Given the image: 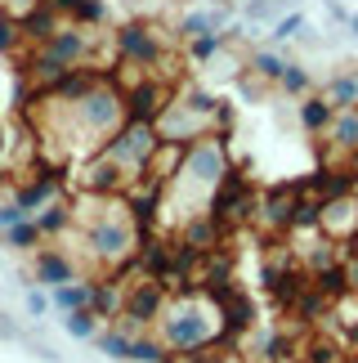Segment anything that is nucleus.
Returning a JSON list of instances; mask_svg holds the SVG:
<instances>
[{
	"instance_id": "nucleus-37",
	"label": "nucleus",
	"mask_w": 358,
	"mask_h": 363,
	"mask_svg": "<svg viewBox=\"0 0 358 363\" xmlns=\"http://www.w3.org/2000/svg\"><path fill=\"white\" fill-rule=\"evenodd\" d=\"M23 305H27V314H32V318H45L50 314V291L45 287H27Z\"/></svg>"
},
{
	"instance_id": "nucleus-41",
	"label": "nucleus",
	"mask_w": 358,
	"mask_h": 363,
	"mask_svg": "<svg viewBox=\"0 0 358 363\" xmlns=\"http://www.w3.org/2000/svg\"><path fill=\"white\" fill-rule=\"evenodd\" d=\"M32 5H40V0H0V9H5V13H13V18H18V13H27Z\"/></svg>"
},
{
	"instance_id": "nucleus-13",
	"label": "nucleus",
	"mask_w": 358,
	"mask_h": 363,
	"mask_svg": "<svg viewBox=\"0 0 358 363\" xmlns=\"http://www.w3.org/2000/svg\"><path fill=\"white\" fill-rule=\"evenodd\" d=\"M54 198H63V175H59V171H40V175L27 179V184L13 189V202H18L27 216H36L40 206L54 202Z\"/></svg>"
},
{
	"instance_id": "nucleus-40",
	"label": "nucleus",
	"mask_w": 358,
	"mask_h": 363,
	"mask_svg": "<svg viewBox=\"0 0 358 363\" xmlns=\"http://www.w3.org/2000/svg\"><path fill=\"white\" fill-rule=\"evenodd\" d=\"M18 337H23V328L13 323V318H9L5 310H0V341H18Z\"/></svg>"
},
{
	"instance_id": "nucleus-25",
	"label": "nucleus",
	"mask_w": 358,
	"mask_h": 363,
	"mask_svg": "<svg viewBox=\"0 0 358 363\" xmlns=\"http://www.w3.org/2000/svg\"><path fill=\"white\" fill-rule=\"evenodd\" d=\"M287 54H278V50H255L251 54V72L260 77V81H273V86H278L282 81V72H287Z\"/></svg>"
},
{
	"instance_id": "nucleus-36",
	"label": "nucleus",
	"mask_w": 358,
	"mask_h": 363,
	"mask_svg": "<svg viewBox=\"0 0 358 363\" xmlns=\"http://www.w3.org/2000/svg\"><path fill=\"white\" fill-rule=\"evenodd\" d=\"M18 45H23L18 18H13V13H5V9H0V54H13Z\"/></svg>"
},
{
	"instance_id": "nucleus-8",
	"label": "nucleus",
	"mask_w": 358,
	"mask_h": 363,
	"mask_svg": "<svg viewBox=\"0 0 358 363\" xmlns=\"http://www.w3.org/2000/svg\"><path fill=\"white\" fill-rule=\"evenodd\" d=\"M112 50H117V59H126L134 67H157L161 59H166V45H161L157 27L153 23H139V18H130V23L117 27Z\"/></svg>"
},
{
	"instance_id": "nucleus-4",
	"label": "nucleus",
	"mask_w": 358,
	"mask_h": 363,
	"mask_svg": "<svg viewBox=\"0 0 358 363\" xmlns=\"http://www.w3.org/2000/svg\"><path fill=\"white\" fill-rule=\"evenodd\" d=\"M206 296H192V301H179L175 310H161L157 328H161V345H171L179 354H197L206 345L219 341L215 332V314L202 305Z\"/></svg>"
},
{
	"instance_id": "nucleus-22",
	"label": "nucleus",
	"mask_w": 358,
	"mask_h": 363,
	"mask_svg": "<svg viewBox=\"0 0 358 363\" xmlns=\"http://www.w3.org/2000/svg\"><path fill=\"white\" fill-rule=\"evenodd\" d=\"M287 9H300V0H242V23H273V18H282Z\"/></svg>"
},
{
	"instance_id": "nucleus-6",
	"label": "nucleus",
	"mask_w": 358,
	"mask_h": 363,
	"mask_svg": "<svg viewBox=\"0 0 358 363\" xmlns=\"http://www.w3.org/2000/svg\"><path fill=\"white\" fill-rule=\"evenodd\" d=\"M179 175L188 179L192 189H202L206 198L215 193V184L229 175V135H202L192 139L179 157Z\"/></svg>"
},
{
	"instance_id": "nucleus-10",
	"label": "nucleus",
	"mask_w": 358,
	"mask_h": 363,
	"mask_svg": "<svg viewBox=\"0 0 358 363\" xmlns=\"http://www.w3.org/2000/svg\"><path fill=\"white\" fill-rule=\"evenodd\" d=\"M121 99H126V121H157L161 108H166L175 94L161 77H139L121 90Z\"/></svg>"
},
{
	"instance_id": "nucleus-23",
	"label": "nucleus",
	"mask_w": 358,
	"mask_h": 363,
	"mask_svg": "<svg viewBox=\"0 0 358 363\" xmlns=\"http://www.w3.org/2000/svg\"><path fill=\"white\" fill-rule=\"evenodd\" d=\"M323 220V198L313 193H291V225L287 229H318Z\"/></svg>"
},
{
	"instance_id": "nucleus-3",
	"label": "nucleus",
	"mask_w": 358,
	"mask_h": 363,
	"mask_svg": "<svg viewBox=\"0 0 358 363\" xmlns=\"http://www.w3.org/2000/svg\"><path fill=\"white\" fill-rule=\"evenodd\" d=\"M161 148H166V144H161V135H157V121H121L117 130L103 139L99 152L112 157L130 179H144L157 166Z\"/></svg>"
},
{
	"instance_id": "nucleus-18",
	"label": "nucleus",
	"mask_w": 358,
	"mask_h": 363,
	"mask_svg": "<svg viewBox=\"0 0 358 363\" xmlns=\"http://www.w3.org/2000/svg\"><path fill=\"white\" fill-rule=\"evenodd\" d=\"M50 305H54V310H63V314L90 310V305H94V283H86V278H72V283L50 287Z\"/></svg>"
},
{
	"instance_id": "nucleus-20",
	"label": "nucleus",
	"mask_w": 358,
	"mask_h": 363,
	"mask_svg": "<svg viewBox=\"0 0 358 363\" xmlns=\"http://www.w3.org/2000/svg\"><path fill=\"white\" fill-rule=\"evenodd\" d=\"M219 238H224V225H219L211 211H202V216H188V220H184V242L202 247V251H211V247H219Z\"/></svg>"
},
{
	"instance_id": "nucleus-15",
	"label": "nucleus",
	"mask_w": 358,
	"mask_h": 363,
	"mask_svg": "<svg viewBox=\"0 0 358 363\" xmlns=\"http://www.w3.org/2000/svg\"><path fill=\"white\" fill-rule=\"evenodd\" d=\"M219 310H224V337L233 341V337H242V332H251V323H255V305H251V296L246 291H238V287H229L224 296H219Z\"/></svg>"
},
{
	"instance_id": "nucleus-29",
	"label": "nucleus",
	"mask_w": 358,
	"mask_h": 363,
	"mask_svg": "<svg viewBox=\"0 0 358 363\" xmlns=\"http://www.w3.org/2000/svg\"><path fill=\"white\" fill-rule=\"evenodd\" d=\"M94 345L112 359V363H130V332H121V328H112V332H103L99 328V337H94Z\"/></svg>"
},
{
	"instance_id": "nucleus-26",
	"label": "nucleus",
	"mask_w": 358,
	"mask_h": 363,
	"mask_svg": "<svg viewBox=\"0 0 358 363\" xmlns=\"http://www.w3.org/2000/svg\"><path fill=\"white\" fill-rule=\"evenodd\" d=\"M327 99L332 108H358V72H336L327 81Z\"/></svg>"
},
{
	"instance_id": "nucleus-44",
	"label": "nucleus",
	"mask_w": 358,
	"mask_h": 363,
	"mask_svg": "<svg viewBox=\"0 0 358 363\" xmlns=\"http://www.w3.org/2000/svg\"><path fill=\"white\" fill-rule=\"evenodd\" d=\"M0 184H5V166H0Z\"/></svg>"
},
{
	"instance_id": "nucleus-32",
	"label": "nucleus",
	"mask_w": 358,
	"mask_h": 363,
	"mask_svg": "<svg viewBox=\"0 0 358 363\" xmlns=\"http://www.w3.org/2000/svg\"><path fill=\"white\" fill-rule=\"evenodd\" d=\"M175 99H179V104H184V108H188V113H192V117H202V121H206V117H211V113H215V108H219V99H215V94H211V90H202V86H188L184 94H175Z\"/></svg>"
},
{
	"instance_id": "nucleus-14",
	"label": "nucleus",
	"mask_w": 358,
	"mask_h": 363,
	"mask_svg": "<svg viewBox=\"0 0 358 363\" xmlns=\"http://www.w3.org/2000/svg\"><path fill=\"white\" fill-rule=\"evenodd\" d=\"M63 27V13L50 5V0H40V5H32L27 13H18V32L27 45H40V40H50L54 32Z\"/></svg>"
},
{
	"instance_id": "nucleus-27",
	"label": "nucleus",
	"mask_w": 358,
	"mask_h": 363,
	"mask_svg": "<svg viewBox=\"0 0 358 363\" xmlns=\"http://www.w3.org/2000/svg\"><path fill=\"white\" fill-rule=\"evenodd\" d=\"M184 45H188V63H211L215 54L229 45V36H224V32H206V36L184 40Z\"/></svg>"
},
{
	"instance_id": "nucleus-9",
	"label": "nucleus",
	"mask_w": 358,
	"mask_h": 363,
	"mask_svg": "<svg viewBox=\"0 0 358 363\" xmlns=\"http://www.w3.org/2000/svg\"><path fill=\"white\" fill-rule=\"evenodd\" d=\"M166 305H171L166 283H157V278H144V283H134L126 296H121V323H134V328L157 323Z\"/></svg>"
},
{
	"instance_id": "nucleus-34",
	"label": "nucleus",
	"mask_w": 358,
	"mask_h": 363,
	"mask_svg": "<svg viewBox=\"0 0 358 363\" xmlns=\"http://www.w3.org/2000/svg\"><path fill=\"white\" fill-rule=\"evenodd\" d=\"M166 359V345L153 337H130V363H161Z\"/></svg>"
},
{
	"instance_id": "nucleus-45",
	"label": "nucleus",
	"mask_w": 358,
	"mask_h": 363,
	"mask_svg": "<svg viewBox=\"0 0 358 363\" xmlns=\"http://www.w3.org/2000/svg\"><path fill=\"white\" fill-rule=\"evenodd\" d=\"M161 363H175V359H171V354H166V359H161Z\"/></svg>"
},
{
	"instance_id": "nucleus-35",
	"label": "nucleus",
	"mask_w": 358,
	"mask_h": 363,
	"mask_svg": "<svg viewBox=\"0 0 358 363\" xmlns=\"http://www.w3.org/2000/svg\"><path fill=\"white\" fill-rule=\"evenodd\" d=\"M103 18H108V0H81L72 9V23H81V27H99Z\"/></svg>"
},
{
	"instance_id": "nucleus-16",
	"label": "nucleus",
	"mask_w": 358,
	"mask_h": 363,
	"mask_svg": "<svg viewBox=\"0 0 358 363\" xmlns=\"http://www.w3.org/2000/svg\"><path fill=\"white\" fill-rule=\"evenodd\" d=\"M72 278H76V264L63 251H54V247L36 251V283L40 287H59V283H72Z\"/></svg>"
},
{
	"instance_id": "nucleus-33",
	"label": "nucleus",
	"mask_w": 358,
	"mask_h": 363,
	"mask_svg": "<svg viewBox=\"0 0 358 363\" xmlns=\"http://www.w3.org/2000/svg\"><path fill=\"white\" fill-rule=\"evenodd\" d=\"M282 94H291V99H305V94L313 90V77H309V67H300V63H287V72H282Z\"/></svg>"
},
{
	"instance_id": "nucleus-43",
	"label": "nucleus",
	"mask_w": 358,
	"mask_h": 363,
	"mask_svg": "<svg viewBox=\"0 0 358 363\" xmlns=\"http://www.w3.org/2000/svg\"><path fill=\"white\" fill-rule=\"evenodd\" d=\"M345 27H350V36H354V40H358V9H354V13H350V23H345Z\"/></svg>"
},
{
	"instance_id": "nucleus-12",
	"label": "nucleus",
	"mask_w": 358,
	"mask_h": 363,
	"mask_svg": "<svg viewBox=\"0 0 358 363\" xmlns=\"http://www.w3.org/2000/svg\"><path fill=\"white\" fill-rule=\"evenodd\" d=\"M233 23V5L229 0H219V5H206V9H188L184 18H179L175 36L179 40H192V36H206V32H224Z\"/></svg>"
},
{
	"instance_id": "nucleus-17",
	"label": "nucleus",
	"mask_w": 358,
	"mask_h": 363,
	"mask_svg": "<svg viewBox=\"0 0 358 363\" xmlns=\"http://www.w3.org/2000/svg\"><path fill=\"white\" fill-rule=\"evenodd\" d=\"M336 117V108L327 94H305L296 108V121H300V130H309V135H327V125H332Z\"/></svg>"
},
{
	"instance_id": "nucleus-7",
	"label": "nucleus",
	"mask_w": 358,
	"mask_h": 363,
	"mask_svg": "<svg viewBox=\"0 0 358 363\" xmlns=\"http://www.w3.org/2000/svg\"><path fill=\"white\" fill-rule=\"evenodd\" d=\"M206 211H211L219 225H224V233L229 229H238L246 216L255 211V193L246 189V179H242V171H233L229 166V175L215 184V193H211V202H206Z\"/></svg>"
},
{
	"instance_id": "nucleus-24",
	"label": "nucleus",
	"mask_w": 358,
	"mask_h": 363,
	"mask_svg": "<svg viewBox=\"0 0 358 363\" xmlns=\"http://www.w3.org/2000/svg\"><path fill=\"white\" fill-rule=\"evenodd\" d=\"M309 27V18H305V9H287L282 18H273L269 23V45H287V40H296L300 32Z\"/></svg>"
},
{
	"instance_id": "nucleus-31",
	"label": "nucleus",
	"mask_w": 358,
	"mask_h": 363,
	"mask_svg": "<svg viewBox=\"0 0 358 363\" xmlns=\"http://www.w3.org/2000/svg\"><path fill=\"white\" fill-rule=\"evenodd\" d=\"M5 242H9L13 251H36V247H40V229H36V220L27 216V220H18V225H9V229H5Z\"/></svg>"
},
{
	"instance_id": "nucleus-28",
	"label": "nucleus",
	"mask_w": 358,
	"mask_h": 363,
	"mask_svg": "<svg viewBox=\"0 0 358 363\" xmlns=\"http://www.w3.org/2000/svg\"><path fill=\"white\" fill-rule=\"evenodd\" d=\"M63 332H67V337H76V341H94V337H99V314H94V310L63 314Z\"/></svg>"
},
{
	"instance_id": "nucleus-30",
	"label": "nucleus",
	"mask_w": 358,
	"mask_h": 363,
	"mask_svg": "<svg viewBox=\"0 0 358 363\" xmlns=\"http://www.w3.org/2000/svg\"><path fill=\"white\" fill-rule=\"evenodd\" d=\"M313 278H318V283H313V287H318L327 301H332V296H340V291H350V274H345V260L327 264V269H318Z\"/></svg>"
},
{
	"instance_id": "nucleus-2",
	"label": "nucleus",
	"mask_w": 358,
	"mask_h": 363,
	"mask_svg": "<svg viewBox=\"0 0 358 363\" xmlns=\"http://www.w3.org/2000/svg\"><path fill=\"white\" fill-rule=\"evenodd\" d=\"M94 50V36L90 27L81 23H63L59 32H54L50 40H40V45H32V54H27V77H36V86H50V81H59L67 67H81L90 59Z\"/></svg>"
},
{
	"instance_id": "nucleus-42",
	"label": "nucleus",
	"mask_w": 358,
	"mask_h": 363,
	"mask_svg": "<svg viewBox=\"0 0 358 363\" xmlns=\"http://www.w3.org/2000/svg\"><path fill=\"white\" fill-rule=\"evenodd\" d=\"M323 5H327V18L332 23H350V9L340 5V0H323Z\"/></svg>"
},
{
	"instance_id": "nucleus-39",
	"label": "nucleus",
	"mask_w": 358,
	"mask_h": 363,
	"mask_svg": "<svg viewBox=\"0 0 358 363\" xmlns=\"http://www.w3.org/2000/svg\"><path fill=\"white\" fill-rule=\"evenodd\" d=\"M309 363H336V345L332 341H313L309 345Z\"/></svg>"
},
{
	"instance_id": "nucleus-5",
	"label": "nucleus",
	"mask_w": 358,
	"mask_h": 363,
	"mask_svg": "<svg viewBox=\"0 0 358 363\" xmlns=\"http://www.w3.org/2000/svg\"><path fill=\"white\" fill-rule=\"evenodd\" d=\"M86 247H90L94 260L117 264L112 278H121V274H126V264L134 260V251H139L134 220H121V216H99V220H90V225H86Z\"/></svg>"
},
{
	"instance_id": "nucleus-21",
	"label": "nucleus",
	"mask_w": 358,
	"mask_h": 363,
	"mask_svg": "<svg viewBox=\"0 0 358 363\" xmlns=\"http://www.w3.org/2000/svg\"><path fill=\"white\" fill-rule=\"evenodd\" d=\"M36 220V229H40V238H54V233H63V229H72V220H76V211H72V202H63V198H54V202H45L40 211L32 216Z\"/></svg>"
},
{
	"instance_id": "nucleus-38",
	"label": "nucleus",
	"mask_w": 358,
	"mask_h": 363,
	"mask_svg": "<svg viewBox=\"0 0 358 363\" xmlns=\"http://www.w3.org/2000/svg\"><path fill=\"white\" fill-rule=\"evenodd\" d=\"M18 220H27V211H23V206H18V202L9 198L5 206H0V233H5L9 225H18Z\"/></svg>"
},
{
	"instance_id": "nucleus-11",
	"label": "nucleus",
	"mask_w": 358,
	"mask_h": 363,
	"mask_svg": "<svg viewBox=\"0 0 358 363\" xmlns=\"http://www.w3.org/2000/svg\"><path fill=\"white\" fill-rule=\"evenodd\" d=\"M130 184H134V179L121 171L112 157H103V152H94V157L86 162V171H81V189L94 193V198H108V193H126Z\"/></svg>"
},
{
	"instance_id": "nucleus-19",
	"label": "nucleus",
	"mask_w": 358,
	"mask_h": 363,
	"mask_svg": "<svg viewBox=\"0 0 358 363\" xmlns=\"http://www.w3.org/2000/svg\"><path fill=\"white\" fill-rule=\"evenodd\" d=\"M327 139H332L336 152H358V108H336L332 125H327Z\"/></svg>"
},
{
	"instance_id": "nucleus-1",
	"label": "nucleus",
	"mask_w": 358,
	"mask_h": 363,
	"mask_svg": "<svg viewBox=\"0 0 358 363\" xmlns=\"http://www.w3.org/2000/svg\"><path fill=\"white\" fill-rule=\"evenodd\" d=\"M54 108H63V113L72 117V135L90 139L94 152H99L103 139L112 135L121 121H126V99H121L117 72H108V81H99L94 90H86L81 99H72V104H54Z\"/></svg>"
}]
</instances>
